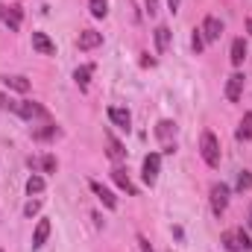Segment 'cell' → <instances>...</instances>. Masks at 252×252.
<instances>
[{
    "instance_id": "7",
    "label": "cell",
    "mask_w": 252,
    "mask_h": 252,
    "mask_svg": "<svg viewBox=\"0 0 252 252\" xmlns=\"http://www.w3.org/2000/svg\"><path fill=\"white\" fill-rule=\"evenodd\" d=\"M226 205H229V188H226L223 182H217V185L211 188V208H214V214H223Z\"/></svg>"
},
{
    "instance_id": "6",
    "label": "cell",
    "mask_w": 252,
    "mask_h": 252,
    "mask_svg": "<svg viewBox=\"0 0 252 252\" xmlns=\"http://www.w3.org/2000/svg\"><path fill=\"white\" fill-rule=\"evenodd\" d=\"M199 32H202V38H205V41H217V38L223 35V21H220V18H214V15H208V18L202 21Z\"/></svg>"
},
{
    "instance_id": "27",
    "label": "cell",
    "mask_w": 252,
    "mask_h": 252,
    "mask_svg": "<svg viewBox=\"0 0 252 252\" xmlns=\"http://www.w3.org/2000/svg\"><path fill=\"white\" fill-rule=\"evenodd\" d=\"M38 208H41V199H30V202L24 205V214L32 217V214H38Z\"/></svg>"
},
{
    "instance_id": "4",
    "label": "cell",
    "mask_w": 252,
    "mask_h": 252,
    "mask_svg": "<svg viewBox=\"0 0 252 252\" xmlns=\"http://www.w3.org/2000/svg\"><path fill=\"white\" fill-rule=\"evenodd\" d=\"M158 170H161V156L158 153H150L147 158H144V182L147 185H156V179H158Z\"/></svg>"
},
{
    "instance_id": "19",
    "label": "cell",
    "mask_w": 252,
    "mask_h": 252,
    "mask_svg": "<svg viewBox=\"0 0 252 252\" xmlns=\"http://www.w3.org/2000/svg\"><path fill=\"white\" fill-rule=\"evenodd\" d=\"M156 135H158L161 141L176 138V124H173V121H158V126H156Z\"/></svg>"
},
{
    "instance_id": "18",
    "label": "cell",
    "mask_w": 252,
    "mask_h": 252,
    "mask_svg": "<svg viewBox=\"0 0 252 252\" xmlns=\"http://www.w3.org/2000/svg\"><path fill=\"white\" fill-rule=\"evenodd\" d=\"M91 73H94V64H82V67H76V70H73V79H76V85H79V88H88V82H91Z\"/></svg>"
},
{
    "instance_id": "29",
    "label": "cell",
    "mask_w": 252,
    "mask_h": 252,
    "mask_svg": "<svg viewBox=\"0 0 252 252\" xmlns=\"http://www.w3.org/2000/svg\"><path fill=\"white\" fill-rule=\"evenodd\" d=\"M138 244H141V252H153V247H150L147 238H138Z\"/></svg>"
},
{
    "instance_id": "8",
    "label": "cell",
    "mask_w": 252,
    "mask_h": 252,
    "mask_svg": "<svg viewBox=\"0 0 252 252\" xmlns=\"http://www.w3.org/2000/svg\"><path fill=\"white\" fill-rule=\"evenodd\" d=\"M100 44H103V32H97V30H82L79 38H76V47L79 50H94Z\"/></svg>"
},
{
    "instance_id": "14",
    "label": "cell",
    "mask_w": 252,
    "mask_h": 252,
    "mask_svg": "<svg viewBox=\"0 0 252 252\" xmlns=\"http://www.w3.org/2000/svg\"><path fill=\"white\" fill-rule=\"evenodd\" d=\"M47 238H50V220H38V226L32 232V250H41Z\"/></svg>"
},
{
    "instance_id": "21",
    "label": "cell",
    "mask_w": 252,
    "mask_h": 252,
    "mask_svg": "<svg viewBox=\"0 0 252 252\" xmlns=\"http://www.w3.org/2000/svg\"><path fill=\"white\" fill-rule=\"evenodd\" d=\"M167 44H170V30H167V27H158V30H156V50L164 53Z\"/></svg>"
},
{
    "instance_id": "24",
    "label": "cell",
    "mask_w": 252,
    "mask_h": 252,
    "mask_svg": "<svg viewBox=\"0 0 252 252\" xmlns=\"http://www.w3.org/2000/svg\"><path fill=\"white\" fill-rule=\"evenodd\" d=\"M41 190H44V179H41V176H30V179H27V193H30V196H32V193H41Z\"/></svg>"
},
{
    "instance_id": "11",
    "label": "cell",
    "mask_w": 252,
    "mask_h": 252,
    "mask_svg": "<svg viewBox=\"0 0 252 252\" xmlns=\"http://www.w3.org/2000/svg\"><path fill=\"white\" fill-rule=\"evenodd\" d=\"M112 179H115V185H118L121 190H126L129 196H135V193H138L135 185H132V179H129V173H126L124 167H115V170H112Z\"/></svg>"
},
{
    "instance_id": "30",
    "label": "cell",
    "mask_w": 252,
    "mask_h": 252,
    "mask_svg": "<svg viewBox=\"0 0 252 252\" xmlns=\"http://www.w3.org/2000/svg\"><path fill=\"white\" fill-rule=\"evenodd\" d=\"M0 109H12V100L6 94H0Z\"/></svg>"
},
{
    "instance_id": "23",
    "label": "cell",
    "mask_w": 252,
    "mask_h": 252,
    "mask_svg": "<svg viewBox=\"0 0 252 252\" xmlns=\"http://www.w3.org/2000/svg\"><path fill=\"white\" fill-rule=\"evenodd\" d=\"M88 9H91L94 18H106V12H109V0H88Z\"/></svg>"
},
{
    "instance_id": "35",
    "label": "cell",
    "mask_w": 252,
    "mask_h": 252,
    "mask_svg": "<svg viewBox=\"0 0 252 252\" xmlns=\"http://www.w3.org/2000/svg\"><path fill=\"white\" fill-rule=\"evenodd\" d=\"M250 229H252V205H250Z\"/></svg>"
},
{
    "instance_id": "28",
    "label": "cell",
    "mask_w": 252,
    "mask_h": 252,
    "mask_svg": "<svg viewBox=\"0 0 252 252\" xmlns=\"http://www.w3.org/2000/svg\"><path fill=\"white\" fill-rule=\"evenodd\" d=\"M190 44H193V50H196V53L205 47V38H202V32H199V30H193V38H190Z\"/></svg>"
},
{
    "instance_id": "26",
    "label": "cell",
    "mask_w": 252,
    "mask_h": 252,
    "mask_svg": "<svg viewBox=\"0 0 252 252\" xmlns=\"http://www.w3.org/2000/svg\"><path fill=\"white\" fill-rule=\"evenodd\" d=\"M250 188H252V173L250 170L238 173V190H250Z\"/></svg>"
},
{
    "instance_id": "20",
    "label": "cell",
    "mask_w": 252,
    "mask_h": 252,
    "mask_svg": "<svg viewBox=\"0 0 252 252\" xmlns=\"http://www.w3.org/2000/svg\"><path fill=\"white\" fill-rule=\"evenodd\" d=\"M235 138H238V141H250V138H252V112L244 115V121H241V126H238Z\"/></svg>"
},
{
    "instance_id": "25",
    "label": "cell",
    "mask_w": 252,
    "mask_h": 252,
    "mask_svg": "<svg viewBox=\"0 0 252 252\" xmlns=\"http://www.w3.org/2000/svg\"><path fill=\"white\" fill-rule=\"evenodd\" d=\"M56 167H59L56 156H44V158H41V170H44V173H56Z\"/></svg>"
},
{
    "instance_id": "33",
    "label": "cell",
    "mask_w": 252,
    "mask_h": 252,
    "mask_svg": "<svg viewBox=\"0 0 252 252\" xmlns=\"http://www.w3.org/2000/svg\"><path fill=\"white\" fill-rule=\"evenodd\" d=\"M247 32H252V18L247 21Z\"/></svg>"
},
{
    "instance_id": "16",
    "label": "cell",
    "mask_w": 252,
    "mask_h": 252,
    "mask_svg": "<svg viewBox=\"0 0 252 252\" xmlns=\"http://www.w3.org/2000/svg\"><path fill=\"white\" fill-rule=\"evenodd\" d=\"M229 59H232L235 67L244 64V59H247V41H244V38H235V41H232V56H229Z\"/></svg>"
},
{
    "instance_id": "12",
    "label": "cell",
    "mask_w": 252,
    "mask_h": 252,
    "mask_svg": "<svg viewBox=\"0 0 252 252\" xmlns=\"http://www.w3.org/2000/svg\"><path fill=\"white\" fill-rule=\"evenodd\" d=\"M88 188H91L94 193H97V196H100V202H103L106 208H118V199H115V193H112L109 188H103V185H100V182H94V179L88 182Z\"/></svg>"
},
{
    "instance_id": "9",
    "label": "cell",
    "mask_w": 252,
    "mask_h": 252,
    "mask_svg": "<svg viewBox=\"0 0 252 252\" xmlns=\"http://www.w3.org/2000/svg\"><path fill=\"white\" fill-rule=\"evenodd\" d=\"M241 97H244V73H232L229 82H226V100L238 103Z\"/></svg>"
},
{
    "instance_id": "3",
    "label": "cell",
    "mask_w": 252,
    "mask_h": 252,
    "mask_svg": "<svg viewBox=\"0 0 252 252\" xmlns=\"http://www.w3.org/2000/svg\"><path fill=\"white\" fill-rule=\"evenodd\" d=\"M12 112H15L18 118H27V121H32V118H50V112H47L41 103H35V100H21V103H12Z\"/></svg>"
},
{
    "instance_id": "36",
    "label": "cell",
    "mask_w": 252,
    "mask_h": 252,
    "mask_svg": "<svg viewBox=\"0 0 252 252\" xmlns=\"http://www.w3.org/2000/svg\"><path fill=\"white\" fill-rule=\"evenodd\" d=\"M0 252H3V250H0Z\"/></svg>"
},
{
    "instance_id": "15",
    "label": "cell",
    "mask_w": 252,
    "mask_h": 252,
    "mask_svg": "<svg viewBox=\"0 0 252 252\" xmlns=\"http://www.w3.org/2000/svg\"><path fill=\"white\" fill-rule=\"evenodd\" d=\"M109 121H112L115 126H121V129H129L132 115H129L126 109H121V106H112V109H109Z\"/></svg>"
},
{
    "instance_id": "1",
    "label": "cell",
    "mask_w": 252,
    "mask_h": 252,
    "mask_svg": "<svg viewBox=\"0 0 252 252\" xmlns=\"http://www.w3.org/2000/svg\"><path fill=\"white\" fill-rule=\"evenodd\" d=\"M199 153H202V158H205V164L208 167H220V144H217V138H214V132H202V138H199Z\"/></svg>"
},
{
    "instance_id": "10",
    "label": "cell",
    "mask_w": 252,
    "mask_h": 252,
    "mask_svg": "<svg viewBox=\"0 0 252 252\" xmlns=\"http://www.w3.org/2000/svg\"><path fill=\"white\" fill-rule=\"evenodd\" d=\"M32 47H35L41 56H56V44L50 41L47 32H32Z\"/></svg>"
},
{
    "instance_id": "32",
    "label": "cell",
    "mask_w": 252,
    "mask_h": 252,
    "mask_svg": "<svg viewBox=\"0 0 252 252\" xmlns=\"http://www.w3.org/2000/svg\"><path fill=\"white\" fill-rule=\"evenodd\" d=\"M141 64H144V67H147V64H150V67H153V64H156V59H150V56H147V53H144V59H141Z\"/></svg>"
},
{
    "instance_id": "13",
    "label": "cell",
    "mask_w": 252,
    "mask_h": 252,
    "mask_svg": "<svg viewBox=\"0 0 252 252\" xmlns=\"http://www.w3.org/2000/svg\"><path fill=\"white\" fill-rule=\"evenodd\" d=\"M106 144H109V150H106V153H109V158H112V161H121V158L126 156L124 144L112 135V129H106Z\"/></svg>"
},
{
    "instance_id": "31",
    "label": "cell",
    "mask_w": 252,
    "mask_h": 252,
    "mask_svg": "<svg viewBox=\"0 0 252 252\" xmlns=\"http://www.w3.org/2000/svg\"><path fill=\"white\" fill-rule=\"evenodd\" d=\"M167 6H170V12H176V9L182 6V0H167Z\"/></svg>"
},
{
    "instance_id": "22",
    "label": "cell",
    "mask_w": 252,
    "mask_h": 252,
    "mask_svg": "<svg viewBox=\"0 0 252 252\" xmlns=\"http://www.w3.org/2000/svg\"><path fill=\"white\" fill-rule=\"evenodd\" d=\"M56 135H59V129H56L53 124H47V126H41V129H35V132H32V138H35V141H50V138H56Z\"/></svg>"
},
{
    "instance_id": "5",
    "label": "cell",
    "mask_w": 252,
    "mask_h": 252,
    "mask_svg": "<svg viewBox=\"0 0 252 252\" xmlns=\"http://www.w3.org/2000/svg\"><path fill=\"white\" fill-rule=\"evenodd\" d=\"M0 21L9 27V32H18V30H21L24 15H21V9H18V6H0Z\"/></svg>"
},
{
    "instance_id": "2",
    "label": "cell",
    "mask_w": 252,
    "mask_h": 252,
    "mask_svg": "<svg viewBox=\"0 0 252 252\" xmlns=\"http://www.w3.org/2000/svg\"><path fill=\"white\" fill-rule=\"evenodd\" d=\"M220 244H223L229 252H250L252 250V241H250V235H247L244 229H229V232H223Z\"/></svg>"
},
{
    "instance_id": "34",
    "label": "cell",
    "mask_w": 252,
    "mask_h": 252,
    "mask_svg": "<svg viewBox=\"0 0 252 252\" xmlns=\"http://www.w3.org/2000/svg\"><path fill=\"white\" fill-rule=\"evenodd\" d=\"M147 3H150V12H153V6H156V0H147Z\"/></svg>"
},
{
    "instance_id": "17",
    "label": "cell",
    "mask_w": 252,
    "mask_h": 252,
    "mask_svg": "<svg viewBox=\"0 0 252 252\" xmlns=\"http://www.w3.org/2000/svg\"><path fill=\"white\" fill-rule=\"evenodd\" d=\"M3 85L12 88V91H21V94L30 91V79L27 76H3Z\"/></svg>"
}]
</instances>
